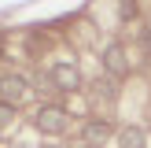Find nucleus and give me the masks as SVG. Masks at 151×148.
Returning <instances> with one entry per match:
<instances>
[{
  "mask_svg": "<svg viewBox=\"0 0 151 148\" xmlns=\"http://www.w3.org/2000/svg\"><path fill=\"white\" fill-rule=\"evenodd\" d=\"M26 96H29V81L22 78V74H0V100L4 104L19 107Z\"/></svg>",
  "mask_w": 151,
  "mask_h": 148,
  "instance_id": "obj_2",
  "label": "nucleus"
},
{
  "mask_svg": "<svg viewBox=\"0 0 151 148\" xmlns=\"http://www.w3.org/2000/svg\"><path fill=\"white\" fill-rule=\"evenodd\" d=\"M52 81H55L59 93H74V89H81V70H78V63L59 59V63L52 67Z\"/></svg>",
  "mask_w": 151,
  "mask_h": 148,
  "instance_id": "obj_4",
  "label": "nucleus"
},
{
  "mask_svg": "<svg viewBox=\"0 0 151 148\" xmlns=\"http://www.w3.org/2000/svg\"><path fill=\"white\" fill-rule=\"evenodd\" d=\"M144 130L140 126H125V130H118V148H144Z\"/></svg>",
  "mask_w": 151,
  "mask_h": 148,
  "instance_id": "obj_6",
  "label": "nucleus"
},
{
  "mask_svg": "<svg viewBox=\"0 0 151 148\" xmlns=\"http://www.w3.org/2000/svg\"><path fill=\"white\" fill-rule=\"evenodd\" d=\"M111 137H114V126H111L107 118H88V122L81 126V141H85L88 148H103Z\"/></svg>",
  "mask_w": 151,
  "mask_h": 148,
  "instance_id": "obj_5",
  "label": "nucleus"
},
{
  "mask_svg": "<svg viewBox=\"0 0 151 148\" xmlns=\"http://www.w3.org/2000/svg\"><path fill=\"white\" fill-rule=\"evenodd\" d=\"M137 11H140V7L129 4V0H125V4H118V15H122V19H137Z\"/></svg>",
  "mask_w": 151,
  "mask_h": 148,
  "instance_id": "obj_8",
  "label": "nucleus"
},
{
  "mask_svg": "<svg viewBox=\"0 0 151 148\" xmlns=\"http://www.w3.org/2000/svg\"><path fill=\"white\" fill-rule=\"evenodd\" d=\"M33 126L41 133H48V137H59V133H66V126H70V115H66V107H59V104H44V107H37Z\"/></svg>",
  "mask_w": 151,
  "mask_h": 148,
  "instance_id": "obj_1",
  "label": "nucleus"
},
{
  "mask_svg": "<svg viewBox=\"0 0 151 148\" xmlns=\"http://www.w3.org/2000/svg\"><path fill=\"white\" fill-rule=\"evenodd\" d=\"M11 118H15V107L0 100V130H7V126H11Z\"/></svg>",
  "mask_w": 151,
  "mask_h": 148,
  "instance_id": "obj_7",
  "label": "nucleus"
},
{
  "mask_svg": "<svg viewBox=\"0 0 151 148\" xmlns=\"http://www.w3.org/2000/svg\"><path fill=\"white\" fill-rule=\"evenodd\" d=\"M103 70H107L111 78H125V74H129V56H125L122 41H111L107 48H103Z\"/></svg>",
  "mask_w": 151,
  "mask_h": 148,
  "instance_id": "obj_3",
  "label": "nucleus"
}]
</instances>
